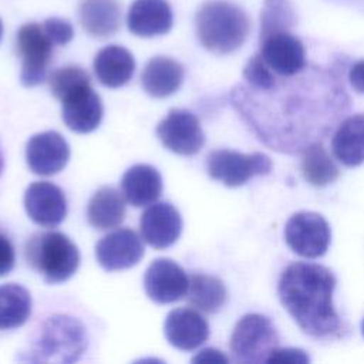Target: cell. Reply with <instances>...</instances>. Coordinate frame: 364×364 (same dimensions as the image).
<instances>
[{"label": "cell", "mask_w": 364, "mask_h": 364, "mask_svg": "<svg viewBox=\"0 0 364 364\" xmlns=\"http://www.w3.org/2000/svg\"><path fill=\"white\" fill-rule=\"evenodd\" d=\"M31 314V296L16 283L0 286V330L23 326Z\"/></svg>", "instance_id": "obj_26"}, {"label": "cell", "mask_w": 364, "mask_h": 364, "mask_svg": "<svg viewBox=\"0 0 364 364\" xmlns=\"http://www.w3.org/2000/svg\"><path fill=\"white\" fill-rule=\"evenodd\" d=\"M3 165H4V161H3V154H1V149H0V173L3 171Z\"/></svg>", "instance_id": "obj_37"}, {"label": "cell", "mask_w": 364, "mask_h": 364, "mask_svg": "<svg viewBox=\"0 0 364 364\" xmlns=\"http://www.w3.org/2000/svg\"><path fill=\"white\" fill-rule=\"evenodd\" d=\"M229 358L215 348H205L199 351L193 358L192 363H228Z\"/></svg>", "instance_id": "obj_36"}, {"label": "cell", "mask_w": 364, "mask_h": 364, "mask_svg": "<svg viewBox=\"0 0 364 364\" xmlns=\"http://www.w3.org/2000/svg\"><path fill=\"white\" fill-rule=\"evenodd\" d=\"M121 191L125 200L135 206H148L162 193V176L156 168L136 164L125 171L121 178Z\"/></svg>", "instance_id": "obj_20"}, {"label": "cell", "mask_w": 364, "mask_h": 364, "mask_svg": "<svg viewBox=\"0 0 364 364\" xmlns=\"http://www.w3.org/2000/svg\"><path fill=\"white\" fill-rule=\"evenodd\" d=\"M100 266L108 272L129 269L144 256L141 237L132 229H117L105 235L95 246Z\"/></svg>", "instance_id": "obj_14"}, {"label": "cell", "mask_w": 364, "mask_h": 364, "mask_svg": "<svg viewBox=\"0 0 364 364\" xmlns=\"http://www.w3.org/2000/svg\"><path fill=\"white\" fill-rule=\"evenodd\" d=\"M259 54L270 70L280 77H294L307 65L303 43L289 31L263 38Z\"/></svg>", "instance_id": "obj_13"}, {"label": "cell", "mask_w": 364, "mask_h": 364, "mask_svg": "<svg viewBox=\"0 0 364 364\" xmlns=\"http://www.w3.org/2000/svg\"><path fill=\"white\" fill-rule=\"evenodd\" d=\"M87 219L100 230L119 226L125 219V198L112 186L100 188L88 202Z\"/></svg>", "instance_id": "obj_25"}, {"label": "cell", "mask_w": 364, "mask_h": 364, "mask_svg": "<svg viewBox=\"0 0 364 364\" xmlns=\"http://www.w3.org/2000/svg\"><path fill=\"white\" fill-rule=\"evenodd\" d=\"M16 262V253L11 242L0 233V276H6L11 272Z\"/></svg>", "instance_id": "obj_34"}, {"label": "cell", "mask_w": 364, "mask_h": 364, "mask_svg": "<svg viewBox=\"0 0 364 364\" xmlns=\"http://www.w3.org/2000/svg\"><path fill=\"white\" fill-rule=\"evenodd\" d=\"M296 24V11L290 0H264L260 13V40L289 31Z\"/></svg>", "instance_id": "obj_29"}, {"label": "cell", "mask_w": 364, "mask_h": 364, "mask_svg": "<svg viewBox=\"0 0 364 364\" xmlns=\"http://www.w3.org/2000/svg\"><path fill=\"white\" fill-rule=\"evenodd\" d=\"M301 173L313 186H326L338 178V168L320 142L310 144L301 152Z\"/></svg>", "instance_id": "obj_28"}, {"label": "cell", "mask_w": 364, "mask_h": 364, "mask_svg": "<svg viewBox=\"0 0 364 364\" xmlns=\"http://www.w3.org/2000/svg\"><path fill=\"white\" fill-rule=\"evenodd\" d=\"M173 16L166 0H135L127 16L129 31L139 37H155L171 30Z\"/></svg>", "instance_id": "obj_19"}, {"label": "cell", "mask_w": 364, "mask_h": 364, "mask_svg": "<svg viewBox=\"0 0 364 364\" xmlns=\"http://www.w3.org/2000/svg\"><path fill=\"white\" fill-rule=\"evenodd\" d=\"M183 65L165 55L151 58L142 71L141 84L145 92L154 98H165L172 95L183 82Z\"/></svg>", "instance_id": "obj_21"}, {"label": "cell", "mask_w": 364, "mask_h": 364, "mask_svg": "<svg viewBox=\"0 0 364 364\" xmlns=\"http://www.w3.org/2000/svg\"><path fill=\"white\" fill-rule=\"evenodd\" d=\"M348 80L357 92L364 94V60H360L351 65Z\"/></svg>", "instance_id": "obj_35"}, {"label": "cell", "mask_w": 364, "mask_h": 364, "mask_svg": "<svg viewBox=\"0 0 364 364\" xmlns=\"http://www.w3.org/2000/svg\"><path fill=\"white\" fill-rule=\"evenodd\" d=\"M277 84L256 90L239 84L230 104L264 145L283 154H301L320 142L350 108V97L336 75L318 81Z\"/></svg>", "instance_id": "obj_1"}, {"label": "cell", "mask_w": 364, "mask_h": 364, "mask_svg": "<svg viewBox=\"0 0 364 364\" xmlns=\"http://www.w3.org/2000/svg\"><path fill=\"white\" fill-rule=\"evenodd\" d=\"M156 135L165 148L185 156L198 154L205 144V134L198 117L182 108L169 109L156 125Z\"/></svg>", "instance_id": "obj_10"}, {"label": "cell", "mask_w": 364, "mask_h": 364, "mask_svg": "<svg viewBox=\"0 0 364 364\" xmlns=\"http://www.w3.org/2000/svg\"><path fill=\"white\" fill-rule=\"evenodd\" d=\"M139 230L149 246L155 249L169 247L181 236V213L168 202H154L141 215Z\"/></svg>", "instance_id": "obj_17"}, {"label": "cell", "mask_w": 364, "mask_h": 364, "mask_svg": "<svg viewBox=\"0 0 364 364\" xmlns=\"http://www.w3.org/2000/svg\"><path fill=\"white\" fill-rule=\"evenodd\" d=\"M43 28L55 46H65L74 37L71 23L61 17H50L43 23Z\"/></svg>", "instance_id": "obj_32"}, {"label": "cell", "mask_w": 364, "mask_h": 364, "mask_svg": "<svg viewBox=\"0 0 364 364\" xmlns=\"http://www.w3.org/2000/svg\"><path fill=\"white\" fill-rule=\"evenodd\" d=\"M54 46L43 24L28 23L20 27L17 33V51L21 58L20 81L24 87H36L47 78Z\"/></svg>", "instance_id": "obj_8"}, {"label": "cell", "mask_w": 364, "mask_h": 364, "mask_svg": "<svg viewBox=\"0 0 364 364\" xmlns=\"http://www.w3.org/2000/svg\"><path fill=\"white\" fill-rule=\"evenodd\" d=\"M164 334L172 347L191 351L208 340L209 324L199 311L189 307H178L168 313L164 323Z\"/></svg>", "instance_id": "obj_18"}, {"label": "cell", "mask_w": 364, "mask_h": 364, "mask_svg": "<svg viewBox=\"0 0 364 364\" xmlns=\"http://www.w3.org/2000/svg\"><path fill=\"white\" fill-rule=\"evenodd\" d=\"M334 273L321 264L294 262L280 274V303L303 333L321 340L343 338L348 331L333 304Z\"/></svg>", "instance_id": "obj_2"}, {"label": "cell", "mask_w": 364, "mask_h": 364, "mask_svg": "<svg viewBox=\"0 0 364 364\" xmlns=\"http://www.w3.org/2000/svg\"><path fill=\"white\" fill-rule=\"evenodd\" d=\"M85 348L87 333L82 323L67 314H54L41 324L27 360L74 363Z\"/></svg>", "instance_id": "obj_4"}, {"label": "cell", "mask_w": 364, "mask_h": 364, "mask_svg": "<svg viewBox=\"0 0 364 364\" xmlns=\"http://www.w3.org/2000/svg\"><path fill=\"white\" fill-rule=\"evenodd\" d=\"M1 36H3V23L0 20V40H1Z\"/></svg>", "instance_id": "obj_38"}, {"label": "cell", "mask_w": 364, "mask_h": 364, "mask_svg": "<svg viewBox=\"0 0 364 364\" xmlns=\"http://www.w3.org/2000/svg\"><path fill=\"white\" fill-rule=\"evenodd\" d=\"M310 358L306 351L300 348H273L272 353L267 355L266 363H296V364H306Z\"/></svg>", "instance_id": "obj_33"}, {"label": "cell", "mask_w": 364, "mask_h": 364, "mask_svg": "<svg viewBox=\"0 0 364 364\" xmlns=\"http://www.w3.org/2000/svg\"><path fill=\"white\" fill-rule=\"evenodd\" d=\"M27 263L47 283L68 280L80 266L78 247L61 232L33 235L26 245Z\"/></svg>", "instance_id": "obj_5"}, {"label": "cell", "mask_w": 364, "mask_h": 364, "mask_svg": "<svg viewBox=\"0 0 364 364\" xmlns=\"http://www.w3.org/2000/svg\"><path fill=\"white\" fill-rule=\"evenodd\" d=\"M186 294L188 301L205 313L219 311L228 297L226 287L219 277L202 273L191 276Z\"/></svg>", "instance_id": "obj_27"}, {"label": "cell", "mask_w": 364, "mask_h": 364, "mask_svg": "<svg viewBox=\"0 0 364 364\" xmlns=\"http://www.w3.org/2000/svg\"><path fill=\"white\" fill-rule=\"evenodd\" d=\"M48 82L51 94L60 100L73 88L85 82H91V78L84 68L78 65H67L53 71L48 78Z\"/></svg>", "instance_id": "obj_30"}, {"label": "cell", "mask_w": 364, "mask_h": 364, "mask_svg": "<svg viewBox=\"0 0 364 364\" xmlns=\"http://www.w3.org/2000/svg\"><path fill=\"white\" fill-rule=\"evenodd\" d=\"M273 168L272 159L262 152L242 154L230 149L212 151L206 158V169L212 179L236 188L256 175H267Z\"/></svg>", "instance_id": "obj_7"}, {"label": "cell", "mask_w": 364, "mask_h": 364, "mask_svg": "<svg viewBox=\"0 0 364 364\" xmlns=\"http://www.w3.org/2000/svg\"><path fill=\"white\" fill-rule=\"evenodd\" d=\"M361 331H363V336H364V320H363V323H361Z\"/></svg>", "instance_id": "obj_39"}, {"label": "cell", "mask_w": 364, "mask_h": 364, "mask_svg": "<svg viewBox=\"0 0 364 364\" xmlns=\"http://www.w3.org/2000/svg\"><path fill=\"white\" fill-rule=\"evenodd\" d=\"M284 240L296 255L316 259L327 252L331 230L320 213L303 210L291 215L286 222Z\"/></svg>", "instance_id": "obj_9"}, {"label": "cell", "mask_w": 364, "mask_h": 364, "mask_svg": "<svg viewBox=\"0 0 364 364\" xmlns=\"http://www.w3.org/2000/svg\"><path fill=\"white\" fill-rule=\"evenodd\" d=\"M196 36L210 53L229 54L242 47L250 31V20L243 9L225 0H209L195 17Z\"/></svg>", "instance_id": "obj_3"}, {"label": "cell", "mask_w": 364, "mask_h": 364, "mask_svg": "<svg viewBox=\"0 0 364 364\" xmlns=\"http://www.w3.org/2000/svg\"><path fill=\"white\" fill-rule=\"evenodd\" d=\"M78 17L90 36L105 38L118 30L121 7L117 0H81Z\"/></svg>", "instance_id": "obj_24"}, {"label": "cell", "mask_w": 364, "mask_h": 364, "mask_svg": "<svg viewBox=\"0 0 364 364\" xmlns=\"http://www.w3.org/2000/svg\"><path fill=\"white\" fill-rule=\"evenodd\" d=\"M24 208L28 218L44 228L60 225L67 215L64 192L47 181L33 182L24 193Z\"/></svg>", "instance_id": "obj_16"}, {"label": "cell", "mask_w": 364, "mask_h": 364, "mask_svg": "<svg viewBox=\"0 0 364 364\" xmlns=\"http://www.w3.org/2000/svg\"><path fill=\"white\" fill-rule=\"evenodd\" d=\"M70 159V146L61 134L46 131L33 135L26 145V161L31 172L50 176L64 169Z\"/></svg>", "instance_id": "obj_15"}, {"label": "cell", "mask_w": 364, "mask_h": 364, "mask_svg": "<svg viewBox=\"0 0 364 364\" xmlns=\"http://www.w3.org/2000/svg\"><path fill=\"white\" fill-rule=\"evenodd\" d=\"M63 105V121L78 134H88L98 128L104 108L100 95L92 90L91 82L81 84L60 98Z\"/></svg>", "instance_id": "obj_12"}, {"label": "cell", "mask_w": 364, "mask_h": 364, "mask_svg": "<svg viewBox=\"0 0 364 364\" xmlns=\"http://www.w3.org/2000/svg\"><path fill=\"white\" fill-rule=\"evenodd\" d=\"M94 73L98 81L109 88L125 85L134 74L135 60L129 50L121 46H107L94 57Z\"/></svg>", "instance_id": "obj_22"}, {"label": "cell", "mask_w": 364, "mask_h": 364, "mask_svg": "<svg viewBox=\"0 0 364 364\" xmlns=\"http://www.w3.org/2000/svg\"><path fill=\"white\" fill-rule=\"evenodd\" d=\"M188 287L189 277L186 272L171 259H155L148 266L144 276L146 296L159 304H168L182 299Z\"/></svg>", "instance_id": "obj_11"}, {"label": "cell", "mask_w": 364, "mask_h": 364, "mask_svg": "<svg viewBox=\"0 0 364 364\" xmlns=\"http://www.w3.org/2000/svg\"><path fill=\"white\" fill-rule=\"evenodd\" d=\"M243 77L247 85L256 90H270L277 82L273 71L264 63L260 54H256L247 60L243 68Z\"/></svg>", "instance_id": "obj_31"}, {"label": "cell", "mask_w": 364, "mask_h": 364, "mask_svg": "<svg viewBox=\"0 0 364 364\" xmlns=\"http://www.w3.org/2000/svg\"><path fill=\"white\" fill-rule=\"evenodd\" d=\"M331 149L346 166H358L364 162V114L350 115L337 125Z\"/></svg>", "instance_id": "obj_23"}, {"label": "cell", "mask_w": 364, "mask_h": 364, "mask_svg": "<svg viewBox=\"0 0 364 364\" xmlns=\"http://www.w3.org/2000/svg\"><path fill=\"white\" fill-rule=\"evenodd\" d=\"M279 346V334L269 317L259 313L245 314L230 336V351L237 363H262Z\"/></svg>", "instance_id": "obj_6"}]
</instances>
